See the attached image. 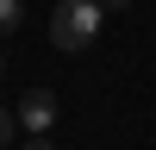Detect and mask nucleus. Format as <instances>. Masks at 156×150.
<instances>
[{
    "instance_id": "obj_1",
    "label": "nucleus",
    "mask_w": 156,
    "mask_h": 150,
    "mask_svg": "<svg viewBox=\"0 0 156 150\" xmlns=\"http://www.w3.org/2000/svg\"><path fill=\"white\" fill-rule=\"evenodd\" d=\"M50 38H56V50H87L100 38V0H56Z\"/></svg>"
},
{
    "instance_id": "obj_2",
    "label": "nucleus",
    "mask_w": 156,
    "mask_h": 150,
    "mask_svg": "<svg viewBox=\"0 0 156 150\" xmlns=\"http://www.w3.org/2000/svg\"><path fill=\"white\" fill-rule=\"evenodd\" d=\"M12 119H19L31 138H44L50 125H56V94H50V88H31V94L19 100V112H12Z\"/></svg>"
},
{
    "instance_id": "obj_3",
    "label": "nucleus",
    "mask_w": 156,
    "mask_h": 150,
    "mask_svg": "<svg viewBox=\"0 0 156 150\" xmlns=\"http://www.w3.org/2000/svg\"><path fill=\"white\" fill-rule=\"evenodd\" d=\"M19 19H25V6H19V0H0V38H12V31H19Z\"/></svg>"
},
{
    "instance_id": "obj_4",
    "label": "nucleus",
    "mask_w": 156,
    "mask_h": 150,
    "mask_svg": "<svg viewBox=\"0 0 156 150\" xmlns=\"http://www.w3.org/2000/svg\"><path fill=\"white\" fill-rule=\"evenodd\" d=\"M12 131H19V119H12V112H6V106H0V150H6V144H12Z\"/></svg>"
},
{
    "instance_id": "obj_5",
    "label": "nucleus",
    "mask_w": 156,
    "mask_h": 150,
    "mask_svg": "<svg viewBox=\"0 0 156 150\" xmlns=\"http://www.w3.org/2000/svg\"><path fill=\"white\" fill-rule=\"evenodd\" d=\"M25 150H56V144H50V138H25Z\"/></svg>"
}]
</instances>
